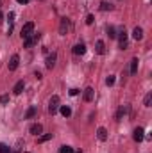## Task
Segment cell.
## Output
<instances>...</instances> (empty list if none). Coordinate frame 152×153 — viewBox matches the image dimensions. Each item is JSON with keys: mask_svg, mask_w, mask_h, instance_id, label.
<instances>
[{"mask_svg": "<svg viewBox=\"0 0 152 153\" xmlns=\"http://www.w3.org/2000/svg\"><path fill=\"white\" fill-rule=\"evenodd\" d=\"M77 153H83V151H77Z\"/></svg>", "mask_w": 152, "mask_h": 153, "instance_id": "cell-35", "label": "cell"}, {"mask_svg": "<svg viewBox=\"0 0 152 153\" xmlns=\"http://www.w3.org/2000/svg\"><path fill=\"white\" fill-rule=\"evenodd\" d=\"M72 52H74L75 55H84V54H86V46H84V45H75V46L72 48Z\"/></svg>", "mask_w": 152, "mask_h": 153, "instance_id": "cell-15", "label": "cell"}, {"mask_svg": "<svg viewBox=\"0 0 152 153\" xmlns=\"http://www.w3.org/2000/svg\"><path fill=\"white\" fill-rule=\"evenodd\" d=\"M18 64H20V57H18V55H13L11 61H9V64H7L9 71H14V69L18 68Z\"/></svg>", "mask_w": 152, "mask_h": 153, "instance_id": "cell-7", "label": "cell"}, {"mask_svg": "<svg viewBox=\"0 0 152 153\" xmlns=\"http://www.w3.org/2000/svg\"><path fill=\"white\" fill-rule=\"evenodd\" d=\"M0 103H2V105L9 103V95H0Z\"/></svg>", "mask_w": 152, "mask_h": 153, "instance_id": "cell-25", "label": "cell"}, {"mask_svg": "<svg viewBox=\"0 0 152 153\" xmlns=\"http://www.w3.org/2000/svg\"><path fill=\"white\" fill-rule=\"evenodd\" d=\"M93 20H95V16H93V14H88V16H86V23H88V25H91V23H93Z\"/></svg>", "mask_w": 152, "mask_h": 153, "instance_id": "cell-28", "label": "cell"}, {"mask_svg": "<svg viewBox=\"0 0 152 153\" xmlns=\"http://www.w3.org/2000/svg\"><path fill=\"white\" fill-rule=\"evenodd\" d=\"M32 32H34V23H32V22H27V23L22 27V34H20V36H22V39H25V37H29Z\"/></svg>", "mask_w": 152, "mask_h": 153, "instance_id": "cell-3", "label": "cell"}, {"mask_svg": "<svg viewBox=\"0 0 152 153\" xmlns=\"http://www.w3.org/2000/svg\"><path fill=\"white\" fill-rule=\"evenodd\" d=\"M107 36H109L111 39H115V37H116V30H115V27H107Z\"/></svg>", "mask_w": 152, "mask_h": 153, "instance_id": "cell-23", "label": "cell"}, {"mask_svg": "<svg viewBox=\"0 0 152 153\" xmlns=\"http://www.w3.org/2000/svg\"><path fill=\"white\" fill-rule=\"evenodd\" d=\"M127 110H129V105H120L118 112H116V121H122L124 119V116L127 114Z\"/></svg>", "mask_w": 152, "mask_h": 153, "instance_id": "cell-9", "label": "cell"}, {"mask_svg": "<svg viewBox=\"0 0 152 153\" xmlns=\"http://www.w3.org/2000/svg\"><path fill=\"white\" fill-rule=\"evenodd\" d=\"M0 153H9V146H6V144L0 142Z\"/></svg>", "mask_w": 152, "mask_h": 153, "instance_id": "cell-27", "label": "cell"}, {"mask_svg": "<svg viewBox=\"0 0 152 153\" xmlns=\"http://www.w3.org/2000/svg\"><path fill=\"white\" fill-rule=\"evenodd\" d=\"M34 77H36V78H38V80H39V78H41V77H43V75H41V73H39V71H36V73H34Z\"/></svg>", "mask_w": 152, "mask_h": 153, "instance_id": "cell-32", "label": "cell"}, {"mask_svg": "<svg viewBox=\"0 0 152 153\" xmlns=\"http://www.w3.org/2000/svg\"><path fill=\"white\" fill-rule=\"evenodd\" d=\"M56 59H57V54H56V52H52V54H48V57H47V63H45L48 69H52V68L56 66Z\"/></svg>", "mask_w": 152, "mask_h": 153, "instance_id": "cell-4", "label": "cell"}, {"mask_svg": "<svg viewBox=\"0 0 152 153\" xmlns=\"http://www.w3.org/2000/svg\"><path fill=\"white\" fill-rule=\"evenodd\" d=\"M29 132H30V134H32V135H39V134H41V132H43V126L39 125V123H34V125H30Z\"/></svg>", "mask_w": 152, "mask_h": 153, "instance_id": "cell-11", "label": "cell"}, {"mask_svg": "<svg viewBox=\"0 0 152 153\" xmlns=\"http://www.w3.org/2000/svg\"><path fill=\"white\" fill-rule=\"evenodd\" d=\"M106 84H107V86H113V84H115V77H113V75H109V77L106 78Z\"/></svg>", "mask_w": 152, "mask_h": 153, "instance_id": "cell-26", "label": "cell"}, {"mask_svg": "<svg viewBox=\"0 0 152 153\" xmlns=\"http://www.w3.org/2000/svg\"><path fill=\"white\" fill-rule=\"evenodd\" d=\"M97 137H98V141H107V130L104 128V126H100L98 130H97Z\"/></svg>", "mask_w": 152, "mask_h": 153, "instance_id": "cell-13", "label": "cell"}, {"mask_svg": "<svg viewBox=\"0 0 152 153\" xmlns=\"http://www.w3.org/2000/svg\"><path fill=\"white\" fill-rule=\"evenodd\" d=\"M133 37L136 39V41H141V39H143V29H141V27H134V30H133Z\"/></svg>", "mask_w": 152, "mask_h": 153, "instance_id": "cell-12", "label": "cell"}, {"mask_svg": "<svg viewBox=\"0 0 152 153\" xmlns=\"http://www.w3.org/2000/svg\"><path fill=\"white\" fill-rule=\"evenodd\" d=\"M93 98H95V91H93V87H88V89H84V101H93Z\"/></svg>", "mask_w": 152, "mask_h": 153, "instance_id": "cell-8", "label": "cell"}, {"mask_svg": "<svg viewBox=\"0 0 152 153\" xmlns=\"http://www.w3.org/2000/svg\"><path fill=\"white\" fill-rule=\"evenodd\" d=\"M116 36H118L120 41H127V32H125V27H122V29H120V32H118Z\"/></svg>", "mask_w": 152, "mask_h": 153, "instance_id": "cell-18", "label": "cell"}, {"mask_svg": "<svg viewBox=\"0 0 152 153\" xmlns=\"http://www.w3.org/2000/svg\"><path fill=\"white\" fill-rule=\"evenodd\" d=\"M59 112H61L65 118H70V116H72V109H70L68 105H59Z\"/></svg>", "mask_w": 152, "mask_h": 153, "instance_id": "cell-16", "label": "cell"}, {"mask_svg": "<svg viewBox=\"0 0 152 153\" xmlns=\"http://www.w3.org/2000/svg\"><path fill=\"white\" fill-rule=\"evenodd\" d=\"M57 110H59V96L56 95V96H52V98H50V101H48V112L54 116Z\"/></svg>", "mask_w": 152, "mask_h": 153, "instance_id": "cell-1", "label": "cell"}, {"mask_svg": "<svg viewBox=\"0 0 152 153\" xmlns=\"http://www.w3.org/2000/svg\"><path fill=\"white\" fill-rule=\"evenodd\" d=\"M50 139H52V134H45V135H41V137L38 139V142H47V141H50Z\"/></svg>", "mask_w": 152, "mask_h": 153, "instance_id": "cell-24", "label": "cell"}, {"mask_svg": "<svg viewBox=\"0 0 152 153\" xmlns=\"http://www.w3.org/2000/svg\"><path fill=\"white\" fill-rule=\"evenodd\" d=\"M143 105H145V107H150V105H152V93H147V95H145Z\"/></svg>", "mask_w": 152, "mask_h": 153, "instance_id": "cell-20", "label": "cell"}, {"mask_svg": "<svg viewBox=\"0 0 152 153\" xmlns=\"http://www.w3.org/2000/svg\"><path fill=\"white\" fill-rule=\"evenodd\" d=\"M16 2H18V4H23V5H25V4L29 2V0H16Z\"/></svg>", "mask_w": 152, "mask_h": 153, "instance_id": "cell-33", "label": "cell"}, {"mask_svg": "<svg viewBox=\"0 0 152 153\" xmlns=\"http://www.w3.org/2000/svg\"><path fill=\"white\" fill-rule=\"evenodd\" d=\"M113 9V5L107 4V2H100V11H111Z\"/></svg>", "mask_w": 152, "mask_h": 153, "instance_id": "cell-22", "label": "cell"}, {"mask_svg": "<svg viewBox=\"0 0 152 153\" xmlns=\"http://www.w3.org/2000/svg\"><path fill=\"white\" fill-rule=\"evenodd\" d=\"M138 73V59L131 61V75H136Z\"/></svg>", "mask_w": 152, "mask_h": 153, "instance_id": "cell-17", "label": "cell"}, {"mask_svg": "<svg viewBox=\"0 0 152 153\" xmlns=\"http://www.w3.org/2000/svg\"><path fill=\"white\" fill-rule=\"evenodd\" d=\"M39 37H41V34H34V32H32L29 37H25V39H23V46H25V48H30L32 45H36V43H38V39H39Z\"/></svg>", "mask_w": 152, "mask_h": 153, "instance_id": "cell-2", "label": "cell"}, {"mask_svg": "<svg viewBox=\"0 0 152 153\" xmlns=\"http://www.w3.org/2000/svg\"><path fill=\"white\" fill-rule=\"evenodd\" d=\"M95 52H97L98 55H104V54H106V45H104V41H97V45H95Z\"/></svg>", "mask_w": 152, "mask_h": 153, "instance_id": "cell-14", "label": "cell"}, {"mask_svg": "<svg viewBox=\"0 0 152 153\" xmlns=\"http://www.w3.org/2000/svg\"><path fill=\"white\" fill-rule=\"evenodd\" d=\"M68 29H70V22H68L66 18H63V20H61V25H59V34L65 36L68 32Z\"/></svg>", "mask_w": 152, "mask_h": 153, "instance_id": "cell-5", "label": "cell"}, {"mask_svg": "<svg viewBox=\"0 0 152 153\" xmlns=\"http://www.w3.org/2000/svg\"><path fill=\"white\" fill-rule=\"evenodd\" d=\"M143 134H145V132H143V128H140V126H138V128H134V134H133V139H134L136 142H141V141H143V137H145Z\"/></svg>", "mask_w": 152, "mask_h": 153, "instance_id": "cell-6", "label": "cell"}, {"mask_svg": "<svg viewBox=\"0 0 152 153\" xmlns=\"http://www.w3.org/2000/svg\"><path fill=\"white\" fill-rule=\"evenodd\" d=\"M77 95H79V89H75V87L70 89V96H77Z\"/></svg>", "mask_w": 152, "mask_h": 153, "instance_id": "cell-30", "label": "cell"}, {"mask_svg": "<svg viewBox=\"0 0 152 153\" xmlns=\"http://www.w3.org/2000/svg\"><path fill=\"white\" fill-rule=\"evenodd\" d=\"M2 20H4V16H2V13H0V23H2Z\"/></svg>", "mask_w": 152, "mask_h": 153, "instance_id": "cell-34", "label": "cell"}, {"mask_svg": "<svg viewBox=\"0 0 152 153\" xmlns=\"http://www.w3.org/2000/svg\"><path fill=\"white\" fill-rule=\"evenodd\" d=\"M59 153H75V150H74L72 146H61Z\"/></svg>", "mask_w": 152, "mask_h": 153, "instance_id": "cell-21", "label": "cell"}, {"mask_svg": "<svg viewBox=\"0 0 152 153\" xmlns=\"http://www.w3.org/2000/svg\"><path fill=\"white\" fill-rule=\"evenodd\" d=\"M36 112H38V109H36V107H30V109L27 110V114H25V118H27V119H30V118H34V116H36Z\"/></svg>", "mask_w": 152, "mask_h": 153, "instance_id": "cell-19", "label": "cell"}, {"mask_svg": "<svg viewBox=\"0 0 152 153\" xmlns=\"http://www.w3.org/2000/svg\"><path fill=\"white\" fill-rule=\"evenodd\" d=\"M23 89H25V82H23V80H18V82L14 84V87H13V93L14 95H22Z\"/></svg>", "mask_w": 152, "mask_h": 153, "instance_id": "cell-10", "label": "cell"}, {"mask_svg": "<svg viewBox=\"0 0 152 153\" xmlns=\"http://www.w3.org/2000/svg\"><path fill=\"white\" fill-rule=\"evenodd\" d=\"M13 22H14V13H9V23L13 25Z\"/></svg>", "mask_w": 152, "mask_h": 153, "instance_id": "cell-31", "label": "cell"}, {"mask_svg": "<svg viewBox=\"0 0 152 153\" xmlns=\"http://www.w3.org/2000/svg\"><path fill=\"white\" fill-rule=\"evenodd\" d=\"M129 48V43L127 41H120V50H127Z\"/></svg>", "mask_w": 152, "mask_h": 153, "instance_id": "cell-29", "label": "cell"}]
</instances>
